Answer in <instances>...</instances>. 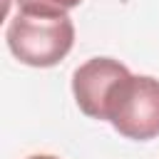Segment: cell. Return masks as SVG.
I'll return each instance as SVG.
<instances>
[{"mask_svg":"<svg viewBox=\"0 0 159 159\" xmlns=\"http://www.w3.org/2000/svg\"><path fill=\"white\" fill-rule=\"evenodd\" d=\"M5 40L10 52L30 67H52L67 57L75 42V25L67 12H25L20 10L7 30Z\"/></svg>","mask_w":159,"mask_h":159,"instance_id":"6da1fadb","label":"cell"},{"mask_svg":"<svg viewBox=\"0 0 159 159\" xmlns=\"http://www.w3.org/2000/svg\"><path fill=\"white\" fill-rule=\"evenodd\" d=\"M104 122L134 142L159 137V80L132 72L122 77L109 94Z\"/></svg>","mask_w":159,"mask_h":159,"instance_id":"7a4b0ae2","label":"cell"},{"mask_svg":"<svg viewBox=\"0 0 159 159\" xmlns=\"http://www.w3.org/2000/svg\"><path fill=\"white\" fill-rule=\"evenodd\" d=\"M127 75L129 70L119 60H112V57L87 60L72 75V94H75L77 107L92 119H104L109 94L117 87V82Z\"/></svg>","mask_w":159,"mask_h":159,"instance_id":"3957f363","label":"cell"},{"mask_svg":"<svg viewBox=\"0 0 159 159\" xmlns=\"http://www.w3.org/2000/svg\"><path fill=\"white\" fill-rule=\"evenodd\" d=\"M20 10L25 12H47V15H62L77 7L82 0H15Z\"/></svg>","mask_w":159,"mask_h":159,"instance_id":"277c9868","label":"cell"},{"mask_svg":"<svg viewBox=\"0 0 159 159\" xmlns=\"http://www.w3.org/2000/svg\"><path fill=\"white\" fill-rule=\"evenodd\" d=\"M27 159H57V157H52V154H32Z\"/></svg>","mask_w":159,"mask_h":159,"instance_id":"5b68a950","label":"cell"}]
</instances>
